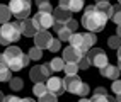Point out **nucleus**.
<instances>
[{"mask_svg": "<svg viewBox=\"0 0 121 102\" xmlns=\"http://www.w3.org/2000/svg\"><path fill=\"white\" fill-rule=\"evenodd\" d=\"M4 58L7 66L10 68V72H21L22 68H26L29 65V56L24 54V51L17 46H9L4 51Z\"/></svg>", "mask_w": 121, "mask_h": 102, "instance_id": "f03ea898", "label": "nucleus"}, {"mask_svg": "<svg viewBox=\"0 0 121 102\" xmlns=\"http://www.w3.org/2000/svg\"><path fill=\"white\" fill-rule=\"evenodd\" d=\"M111 20L114 22L116 26H119L121 24V5L118 4V5H114L112 7V14H111Z\"/></svg>", "mask_w": 121, "mask_h": 102, "instance_id": "4be33fe9", "label": "nucleus"}, {"mask_svg": "<svg viewBox=\"0 0 121 102\" xmlns=\"http://www.w3.org/2000/svg\"><path fill=\"white\" fill-rule=\"evenodd\" d=\"M78 70H89V66H91V60H89L87 53H84V56L78 60Z\"/></svg>", "mask_w": 121, "mask_h": 102, "instance_id": "c85d7f7f", "label": "nucleus"}, {"mask_svg": "<svg viewBox=\"0 0 121 102\" xmlns=\"http://www.w3.org/2000/svg\"><path fill=\"white\" fill-rule=\"evenodd\" d=\"M84 56V53L80 51L78 48H73V46H67L65 49H63V60L67 61V63H78V60Z\"/></svg>", "mask_w": 121, "mask_h": 102, "instance_id": "9d476101", "label": "nucleus"}, {"mask_svg": "<svg viewBox=\"0 0 121 102\" xmlns=\"http://www.w3.org/2000/svg\"><path fill=\"white\" fill-rule=\"evenodd\" d=\"M53 19H55V22H58V24H67L72 19V12L61 9V7H56L53 10Z\"/></svg>", "mask_w": 121, "mask_h": 102, "instance_id": "4468645a", "label": "nucleus"}, {"mask_svg": "<svg viewBox=\"0 0 121 102\" xmlns=\"http://www.w3.org/2000/svg\"><path fill=\"white\" fill-rule=\"evenodd\" d=\"M85 0H70V12H80L84 9Z\"/></svg>", "mask_w": 121, "mask_h": 102, "instance_id": "cd10ccee", "label": "nucleus"}, {"mask_svg": "<svg viewBox=\"0 0 121 102\" xmlns=\"http://www.w3.org/2000/svg\"><path fill=\"white\" fill-rule=\"evenodd\" d=\"M4 99H5V95L2 94V90H0V102H4Z\"/></svg>", "mask_w": 121, "mask_h": 102, "instance_id": "a18cd8bd", "label": "nucleus"}, {"mask_svg": "<svg viewBox=\"0 0 121 102\" xmlns=\"http://www.w3.org/2000/svg\"><path fill=\"white\" fill-rule=\"evenodd\" d=\"M65 26H67V29H70V31H72V33H75V31H77V27H78V22H77L75 19H70Z\"/></svg>", "mask_w": 121, "mask_h": 102, "instance_id": "f704fd0d", "label": "nucleus"}, {"mask_svg": "<svg viewBox=\"0 0 121 102\" xmlns=\"http://www.w3.org/2000/svg\"><path fill=\"white\" fill-rule=\"evenodd\" d=\"M38 102H58V99H56L55 94L46 92V94H43V95H39V100Z\"/></svg>", "mask_w": 121, "mask_h": 102, "instance_id": "c756f323", "label": "nucleus"}, {"mask_svg": "<svg viewBox=\"0 0 121 102\" xmlns=\"http://www.w3.org/2000/svg\"><path fill=\"white\" fill-rule=\"evenodd\" d=\"M63 85H65V90L70 92V94H78V90L82 89V78H80L78 75H67L65 78H63Z\"/></svg>", "mask_w": 121, "mask_h": 102, "instance_id": "6e6552de", "label": "nucleus"}, {"mask_svg": "<svg viewBox=\"0 0 121 102\" xmlns=\"http://www.w3.org/2000/svg\"><path fill=\"white\" fill-rule=\"evenodd\" d=\"M9 85H10V89L14 92H17V90H22L24 89V80H22V78H10Z\"/></svg>", "mask_w": 121, "mask_h": 102, "instance_id": "393cba45", "label": "nucleus"}, {"mask_svg": "<svg viewBox=\"0 0 121 102\" xmlns=\"http://www.w3.org/2000/svg\"><path fill=\"white\" fill-rule=\"evenodd\" d=\"M94 94H97V95H106L108 90L104 89V87H97V89H94Z\"/></svg>", "mask_w": 121, "mask_h": 102, "instance_id": "58836bf2", "label": "nucleus"}, {"mask_svg": "<svg viewBox=\"0 0 121 102\" xmlns=\"http://www.w3.org/2000/svg\"><path fill=\"white\" fill-rule=\"evenodd\" d=\"M118 61H119V63H121V46H119V48H118Z\"/></svg>", "mask_w": 121, "mask_h": 102, "instance_id": "a19ab883", "label": "nucleus"}, {"mask_svg": "<svg viewBox=\"0 0 121 102\" xmlns=\"http://www.w3.org/2000/svg\"><path fill=\"white\" fill-rule=\"evenodd\" d=\"M87 56H89V60H91V65L97 66V68H102V66H106L109 63L108 61V54L102 49H99V48H91L87 51Z\"/></svg>", "mask_w": 121, "mask_h": 102, "instance_id": "0eeeda50", "label": "nucleus"}, {"mask_svg": "<svg viewBox=\"0 0 121 102\" xmlns=\"http://www.w3.org/2000/svg\"><path fill=\"white\" fill-rule=\"evenodd\" d=\"M97 2H109V0H97Z\"/></svg>", "mask_w": 121, "mask_h": 102, "instance_id": "49530a36", "label": "nucleus"}, {"mask_svg": "<svg viewBox=\"0 0 121 102\" xmlns=\"http://www.w3.org/2000/svg\"><path fill=\"white\" fill-rule=\"evenodd\" d=\"M10 78H12L10 68L7 66L5 58H4V53H2V54H0V82H9Z\"/></svg>", "mask_w": 121, "mask_h": 102, "instance_id": "dca6fc26", "label": "nucleus"}, {"mask_svg": "<svg viewBox=\"0 0 121 102\" xmlns=\"http://www.w3.org/2000/svg\"><path fill=\"white\" fill-rule=\"evenodd\" d=\"M63 72H65L67 75H77V72H78V65H77V63H67L65 68H63Z\"/></svg>", "mask_w": 121, "mask_h": 102, "instance_id": "7c9ffc66", "label": "nucleus"}, {"mask_svg": "<svg viewBox=\"0 0 121 102\" xmlns=\"http://www.w3.org/2000/svg\"><path fill=\"white\" fill-rule=\"evenodd\" d=\"M73 48H78L82 53H87L89 51V48H87V44H85V37H84V34H78V33H73L72 34V37H70V41H68Z\"/></svg>", "mask_w": 121, "mask_h": 102, "instance_id": "2eb2a0df", "label": "nucleus"}, {"mask_svg": "<svg viewBox=\"0 0 121 102\" xmlns=\"http://www.w3.org/2000/svg\"><path fill=\"white\" fill-rule=\"evenodd\" d=\"M51 41H53V37L48 31H38L34 36V46H38L41 49H50Z\"/></svg>", "mask_w": 121, "mask_h": 102, "instance_id": "1a4fd4ad", "label": "nucleus"}, {"mask_svg": "<svg viewBox=\"0 0 121 102\" xmlns=\"http://www.w3.org/2000/svg\"><path fill=\"white\" fill-rule=\"evenodd\" d=\"M19 37H21V20L2 24V27H0V44L2 46L19 41Z\"/></svg>", "mask_w": 121, "mask_h": 102, "instance_id": "7ed1b4c3", "label": "nucleus"}, {"mask_svg": "<svg viewBox=\"0 0 121 102\" xmlns=\"http://www.w3.org/2000/svg\"><path fill=\"white\" fill-rule=\"evenodd\" d=\"M21 102H36V100L31 99V97H26V99H21Z\"/></svg>", "mask_w": 121, "mask_h": 102, "instance_id": "ea45409f", "label": "nucleus"}, {"mask_svg": "<svg viewBox=\"0 0 121 102\" xmlns=\"http://www.w3.org/2000/svg\"><path fill=\"white\" fill-rule=\"evenodd\" d=\"M46 87H48V92L55 94V95H61V94L65 92L63 80H61V78H58V77H50V78H48Z\"/></svg>", "mask_w": 121, "mask_h": 102, "instance_id": "9b49d317", "label": "nucleus"}, {"mask_svg": "<svg viewBox=\"0 0 121 102\" xmlns=\"http://www.w3.org/2000/svg\"><path fill=\"white\" fill-rule=\"evenodd\" d=\"M58 7H61V9H65V10H70V0H60Z\"/></svg>", "mask_w": 121, "mask_h": 102, "instance_id": "e433bc0d", "label": "nucleus"}, {"mask_svg": "<svg viewBox=\"0 0 121 102\" xmlns=\"http://www.w3.org/2000/svg\"><path fill=\"white\" fill-rule=\"evenodd\" d=\"M77 95H80V97H85V95H89V85L84 82V85H82V89L78 90V94Z\"/></svg>", "mask_w": 121, "mask_h": 102, "instance_id": "c9c22d12", "label": "nucleus"}, {"mask_svg": "<svg viewBox=\"0 0 121 102\" xmlns=\"http://www.w3.org/2000/svg\"><path fill=\"white\" fill-rule=\"evenodd\" d=\"M36 5H38V9L41 10V12H50L53 14V7L50 4V0H36Z\"/></svg>", "mask_w": 121, "mask_h": 102, "instance_id": "5701e85b", "label": "nucleus"}, {"mask_svg": "<svg viewBox=\"0 0 121 102\" xmlns=\"http://www.w3.org/2000/svg\"><path fill=\"white\" fill-rule=\"evenodd\" d=\"M99 73L104 77V78H109V80H116V78L119 77V66H114V65H106V66H102L99 68Z\"/></svg>", "mask_w": 121, "mask_h": 102, "instance_id": "ddd939ff", "label": "nucleus"}, {"mask_svg": "<svg viewBox=\"0 0 121 102\" xmlns=\"http://www.w3.org/2000/svg\"><path fill=\"white\" fill-rule=\"evenodd\" d=\"M27 56H29V60L38 61V60H41V58H43V49H41V48H38V46H33V48L29 49Z\"/></svg>", "mask_w": 121, "mask_h": 102, "instance_id": "412c9836", "label": "nucleus"}, {"mask_svg": "<svg viewBox=\"0 0 121 102\" xmlns=\"http://www.w3.org/2000/svg\"><path fill=\"white\" fill-rule=\"evenodd\" d=\"M111 90L114 92V94H121V80H119V78L112 80V83H111Z\"/></svg>", "mask_w": 121, "mask_h": 102, "instance_id": "473e14b6", "label": "nucleus"}, {"mask_svg": "<svg viewBox=\"0 0 121 102\" xmlns=\"http://www.w3.org/2000/svg\"><path fill=\"white\" fill-rule=\"evenodd\" d=\"M38 33V29L34 26V22L33 19H24L21 20V34L22 36H26V37H34Z\"/></svg>", "mask_w": 121, "mask_h": 102, "instance_id": "f8f14e48", "label": "nucleus"}, {"mask_svg": "<svg viewBox=\"0 0 121 102\" xmlns=\"http://www.w3.org/2000/svg\"><path fill=\"white\" fill-rule=\"evenodd\" d=\"M116 102H121V94H116Z\"/></svg>", "mask_w": 121, "mask_h": 102, "instance_id": "c03bdc74", "label": "nucleus"}, {"mask_svg": "<svg viewBox=\"0 0 121 102\" xmlns=\"http://www.w3.org/2000/svg\"><path fill=\"white\" fill-rule=\"evenodd\" d=\"M95 7L101 10V12H104L108 15V17L111 19V14H112V5L109 4V2H95Z\"/></svg>", "mask_w": 121, "mask_h": 102, "instance_id": "6ab92c4d", "label": "nucleus"}, {"mask_svg": "<svg viewBox=\"0 0 121 102\" xmlns=\"http://www.w3.org/2000/svg\"><path fill=\"white\" fill-rule=\"evenodd\" d=\"M65 65H67V61L63 60V58H53L50 61V66H51L53 72H61V70L65 68Z\"/></svg>", "mask_w": 121, "mask_h": 102, "instance_id": "a211bd4d", "label": "nucleus"}, {"mask_svg": "<svg viewBox=\"0 0 121 102\" xmlns=\"http://www.w3.org/2000/svg\"><path fill=\"white\" fill-rule=\"evenodd\" d=\"M118 66H119V72H121V63H119V65H118Z\"/></svg>", "mask_w": 121, "mask_h": 102, "instance_id": "de8ad7c7", "label": "nucleus"}, {"mask_svg": "<svg viewBox=\"0 0 121 102\" xmlns=\"http://www.w3.org/2000/svg\"><path fill=\"white\" fill-rule=\"evenodd\" d=\"M48 92V87H46V83L44 82H39V83H34V87H33V94L34 95H43V94Z\"/></svg>", "mask_w": 121, "mask_h": 102, "instance_id": "bb28decb", "label": "nucleus"}, {"mask_svg": "<svg viewBox=\"0 0 121 102\" xmlns=\"http://www.w3.org/2000/svg\"><path fill=\"white\" fill-rule=\"evenodd\" d=\"M9 9H10L12 15H15L19 20H24L31 14V0H10Z\"/></svg>", "mask_w": 121, "mask_h": 102, "instance_id": "20e7f679", "label": "nucleus"}, {"mask_svg": "<svg viewBox=\"0 0 121 102\" xmlns=\"http://www.w3.org/2000/svg\"><path fill=\"white\" fill-rule=\"evenodd\" d=\"M108 44H109V48L118 49L119 46H121V37H119V36H111V37L108 39Z\"/></svg>", "mask_w": 121, "mask_h": 102, "instance_id": "2f4dec72", "label": "nucleus"}, {"mask_svg": "<svg viewBox=\"0 0 121 102\" xmlns=\"http://www.w3.org/2000/svg\"><path fill=\"white\" fill-rule=\"evenodd\" d=\"M116 36H119V37H121V24L118 26V31H116Z\"/></svg>", "mask_w": 121, "mask_h": 102, "instance_id": "37998d69", "label": "nucleus"}, {"mask_svg": "<svg viewBox=\"0 0 121 102\" xmlns=\"http://www.w3.org/2000/svg\"><path fill=\"white\" fill-rule=\"evenodd\" d=\"M4 102H21V99H19L17 95H7V97L4 99Z\"/></svg>", "mask_w": 121, "mask_h": 102, "instance_id": "4c0bfd02", "label": "nucleus"}, {"mask_svg": "<svg viewBox=\"0 0 121 102\" xmlns=\"http://www.w3.org/2000/svg\"><path fill=\"white\" fill-rule=\"evenodd\" d=\"M10 9H9V5H4V4H0V24H5V22H9L10 19Z\"/></svg>", "mask_w": 121, "mask_h": 102, "instance_id": "f3484780", "label": "nucleus"}, {"mask_svg": "<svg viewBox=\"0 0 121 102\" xmlns=\"http://www.w3.org/2000/svg\"><path fill=\"white\" fill-rule=\"evenodd\" d=\"M84 37H85V44L87 48L91 49L95 46V43H97V37H95V33H91V31H87V33H84Z\"/></svg>", "mask_w": 121, "mask_h": 102, "instance_id": "aec40b11", "label": "nucleus"}, {"mask_svg": "<svg viewBox=\"0 0 121 102\" xmlns=\"http://www.w3.org/2000/svg\"><path fill=\"white\" fill-rule=\"evenodd\" d=\"M118 2H119V5H121V0H118Z\"/></svg>", "mask_w": 121, "mask_h": 102, "instance_id": "09e8293b", "label": "nucleus"}, {"mask_svg": "<svg viewBox=\"0 0 121 102\" xmlns=\"http://www.w3.org/2000/svg\"><path fill=\"white\" fill-rule=\"evenodd\" d=\"M108 20L109 17L104 12H101L95 5H89L85 12L82 14V26L87 29V31H91V33H99V31H102L104 27H106L108 24Z\"/></svg>", "mask_w": 121, "mask_h": 102, "instance_id": "f257e3e1", "label": "nucleus"}, {"mask_svg": "<svg viewBox=\"0 0 121 102\" xmlns=\"http://www.w3.org/2000/svg\"><path fill=\"white\" fill-rule=\"evenodd\" d=\"M60 48H61V41H60V39H53L51 46H50V51L56 53V51H60Z\"/></svg>", "mask_w": 121, "mask_h": 102, "instance_id": "72a5a7b5", "label": "nucleus"}, {"mask_svg": "<svg viewBox=\"0 0 121 102\" xmlns=\"http://www.w3.org/2000/svg\"><path fill=\"white\" fill-rule=\"evenodd\" d=\"M56 34H58V39H60V41H70V37H72V34H73V33H72L70 29H67V26H63Z\"/></svg>", "mask_w": 121, "mask_h": 102, "instance_id": "b1692460", "label": "nucleus"}, {"mask_svg": "<svg viewBox=\"0 0 121 102\" xmlns=\"http://www.w3.org/2000/svg\"><path fill=\"white\" fill-rule=\"evenodd\" d=\"M51 66L50 65H41V66H34V68H31V72H29V78L33 80L34 83H39V82H46L48 78H50L51 75Z\"/></svg>", "mask_w": 121, "mask_h": 102, "instance_id": "423d86ee", "label": "nucleus"}, {"mask_svg": "<svg viewBox=\"0 0 121 102\" xmlns=\"http://www.w3.org/2000/svg\"><path fill=\"white\" fill-rule=\"evenodd\" d=\"M33 22H34V26H36L38 31H48L50 27H53L55 19H53V14H50V12H41V10H39L38 14H34Z\"/></svg>", "mask_w": 121, "mask_h": 102, "instance_id": "39448f33", "label": "nucleus"}, {"mask_svg": "<svg viewBox=\"0 0 121 102\" xmlns=\"http://www.w3.org/2000/svg\"><path fill=\"white\" fill-rule=\"evenodd\" d=\"M91 102H116V99L112 95H97V94H94V95L91 97Z\"/></svg>", "mask_w": 121, "mask_h": 102, "instance_id": "a878e982", "label": "nucleus"}, {"mask_svg": "<svg viewBox=\"0 0 121 102\" xmlns=\"http://www.w3.org/2000/svg\"><path fill=\"white\" fill-rule=\"evenodd\" d=\"M78 102H91V99H87V97H80Z\"/></svg>", "mask_w": 121, "mask_h": 102, "instance_id": "79ce46f5", "label": "nucleus"}]
</instances>
